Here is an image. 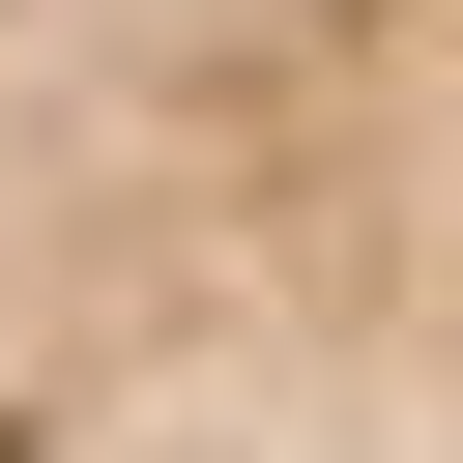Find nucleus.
Here are the masks:
<instances>
[{"label":"nucleus","instance_id":"obj_1","mask_svg":"<svg viewBox=\"0 0 463 463\" xmlns=\"http://www.w3.org/2000/svg\"><path fill=\"white\" fill-rule=\"evenodd\" d=\"M0 463H463V0H0Z\"/></svg>","mask_w":463,"mask_h":463}]
</instances>
